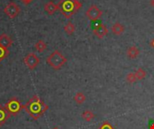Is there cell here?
<instances>
[{
  "label": "cell",
  "mask_w": 154,
  "mask_h": 129,
  "mask_svg": "<svg viewBox=\"0 0 154 129\" xmlns=\"http://www.w3.org/2000/svg\"><path fill=\"white\" fill-rule=\"evenodd\" d=\"M48 105L45 104L37 95H34L24 105L25 110L35 120L41 117L48 109Z\"/></svg>",
  "instance_id": "obj_1"
},
{
  "label": "cell",
  "mask_w": 154,
  "mask_h": 129,
  "mask_svg": "<svg viewBox=\"0 0 154 129\" xmlns=\"http://www.w3.org/2000/svg\"><path fill=\"white\" fill-rule=\"evenodd\" d=\"M58 6L63 16L70 19L82 7V3L78 0H61Z\"/></svg>",
  "instance_id": "obj_2"
},
{
  "label": "cell",
  "mask_w": 154,
  "mask_h": 129,
  "mask_svg": "<svg viewBox=\"0 0 154 129\" xmlns=\"http://www.w3.org/2000/svg\"><path fill=\"white\" fill-rule=\"evenodd\" d=\"M46 61L54 70H60L67 63V58L59 50H55L47 57Z\"/></svg>",
  "instance_id": "obj_3"
},
{
  "label": "cell",
  "mask_w": 154,
  "mask_h": 129,
  "mask_svg": "<svg viewBox=\"0 0 154 129\" xmlns=\"http://www.w3.org/2000/svg\"><path fill=\"white\" fill-rule=\"evenodd\" d=\"M5 108L11 116H16L22 110V108H24V106L18 100V99L12 98L6 103Z\"/></svg>",
  "instance_id": "obj_4"
},
{
  "label": "cell",
  "mask_w": 154,
  "mask_h": 129,
  "mask_svg": "<svg viewBox=\"0 0 154 129\" xmlns=\"http://www.w3.org/2000/svg\"><path fill=\"white\" fill-rule=\"evenodd\" d=\"M20 12H21V8L16 2L8 3L4 8V13L11 19L17 17Z\"/></svg>",
  "instance_id": "obj_5"
},
{
  "label": "cell",
  "mask_w": 154,
  "mask_h": 129,
  "mask_svg": "<svg viewBox=\"0 0 154 129\" xmlns=\"http://www.w3.org/2000/svg\"><path fill=\"white\" fill-rule=\"evenodd\" d=\"M102 15H103L102 10H101L98 7H96V5L90 6V7L87 8V12H86L87 17L88 20H90L91 22H95V21L98 20V19L102 16Z\"/></svg>",
  "instance_id": "obj_6"
},
{
  "label": "cell",
  "mask_w": 154,
  "mask_h": 129,
  "mask_svg": "<svg viewBox=\"0 0 154 129\" xmlns=\"http://www.w3.org/2000/svg\"><path fill=\"white\" fill-rule=\"evenodd\" d=\"M24 62H25V65L27 66V68H29L30 70H34L39 65L40 59H39V57H38V56L36 54L29 53L24 58Z\"/></svg>",
  "instance_id": "obj_7"
},
{
  "label": "cell",
  "mask_w": 154,
  "mask_h": 129,
  "mask_svg": "<svg viewBox=\"0 0 154 129\" xmlns=\"http://www.w3.org/2000/svg\"><path fill=\"white\" fill-rule=\"evenodd\" d=\"M93 33L95 36H96L98 39H102L108 33V29L105 24H99L93 30Z\"/></svg>",
  "instance_id": "obj_8"
},
{
  "label": "cell",
  "mask_w": 154,
  "mask_h": 129,
  "mask_svg": "<svg viewBox=\"0 0 154 129\" xmlns=\"http://www.w3.org/2000/svg\"><path fill=\"white\" fill-rule=\"evenodd\" d=\"M12 44H13V40L9 35L6 33L0 35V47H2L4 49H8L10 46H12Z\"/></svg>",
  "instance_id": "obj_9"
},
{
  "label": "cell",
  "mask_w": 154,
  "mask_h": 129,
  "mask_svg": "<svg viewBox=\"0 0 154 129\" xmlns=\"http://www.w3.org/2000/svg\"><path fill=\"white\" fill-rule=\"evenodd\" d=\"M44 10L47 14H49L50 15H53L55 12H57L59 10V6L58 4H55L53 1H49L44 5Z\"/></svg>",
  "instance_id": "obj_10"
},
{
  "label": "cell",
  "mask_w": 154,
  "mask_h": 129,
  "mask_svg": "<svg viewBox=\"0 0 154 129\" xmlns=\"http://www.w3.org/2000/svg\"><path fill=\"white\" fill-rule=\"evenodd\" d=\"M10 116L11 115L6 109V108L3 107L2 105H0V126H2L7 122V120L10 117Z\"/></svg>",
  "instance_id": "obj_11"
},
{
  "label": "cell",
  "mask_w": 154,
  "mask_h": 129,
  "mask_svg": "<svg viewBox=\"0 0 154 129\" xmlns=\"http://www.w3.org/2000/svg\"><path fill=\"white\" fill-rule=\"evenodd\" d=\"M140 54V50L137 47L135 46H131L130 48L127 49V51H126V55L129 58L131 59H134L136 58Z\"/></svg>",
  "instance_id": "obj_12"
},
{
  "label": "cell",
  "mask_w": 154,
  "mask_h": 129,
  "mask_svg": "<svg viewBox=\"0 0 154 129\" xmlns=\"http://www.w3.org/2000/svg\"><path fill=\"white\" fill-rule=\"evenodd\" d=\"M111 30H112V32L114 34V35H121V34H123V32H124V30H125V28H124V26L122 24H120V23H115L113 26H112V28H111Z\"/></svg>",
  "instance_id": "obj_13"
},
{
  "label": "cell",
  "mask_w": 154,
  "mask_h": 129,
  "mask_svg": "<svg viewBox=\"0 0 154 129\" xmlns=\"http://www.w3.org/2000/svg\"><path fill=\"white\" fill-rule=\"evenodd\" d=\"M75 30H76V27H75V25H74L71 22H69V23L64 26V31H65V32H66L68 35H72V34L75 32Z\"/></svg>",
  "instance_id": "obj_14"
},
{
  "label": "cell",
  "mask_w": 154,
  "mask_h": 129,
  "mask_svg": "<svg viewBox=\"0 0 154 129\" xmlns=\"http://www.w3.org/2000/svg\"><path fill=\"white\" fill-rule=\"evenodd\" d=\"M74 100L77 104H83L86 101V96L83 92H77L74 96Z\"/></svg>",
  "instance_id": "obj_15"
},
{
  "label": "cell",
  "mask_w": 154,
  "mask_h": 129,
  "mask_svg": "<svg viewBox=\"0 0 154 129\" xmlns=\"http://www.w3.org/2000/svg\"><path fill=\"white\" fill-rule=\"evenodd\" d=\"M81 116H82V118H83L84 120L89 122V121H91L92 119L95 118L96 115H95L92 111H90V110H86V111H84V112L82 113Z\"/></svg>",
  "instance_id": "obj_16"
},
{
  "label": "cell",
  "mask_w": 154,
  "mask_h": 129,
  "mask_svg": "<svg viewBox=\"0 0 154 129\" xmlns=\"http://www.w3.org/2000/svg\"><path fill=\"white\" fill-rule=\"evenodd\" d=\"M35 49L38 52H43L46 49H47V44L45 43V41H43V40H40L36 42L35 44Z\"/></svg>",
  "instance_id": "obj_17"
},
{
  "label": "cell",
  "mask_w": 154,
  "mask_h": 129,
  "mask_svg": "<svg viewBox=\"0 0 154 129\" xmlns=\"http://www.w3.org/2000/svg\"><path fill=\"white\" fill-rule=\"evenodd\" d=\"M135 75H136V78H137V81H140V80H142L145 78L146 76V71L143 69V68H138L135 72H134Z\"/></svg>",
  "instance_id": "obj_18"
},
{
  "label": "cell",
  "mask_w": 154,
  "mask_h": 129,
  "mask_svg": "<svg viewBox=\"0 0 154 129\" xmlns=\"http://www.w3.org/2000/svg\"><path fill=\"white\" fill-rule=\"evenodd\" d=\"M125 80H126V82H127V83H134L135 82H137L136 75H135V74H134V73H132V72L129 73V74L126 75Z\"/></svg>",
  "instance_id": "obj_19"
},
{
  "label": "cell",
  "mask_w": 154,
  "mask_h": 129,
  "mask_svg": "<svg viewBox=\"0 0 154 129\" xmlns=\"http://www.w3.org/2000/svg\"><path fill=\"white\" fill-rule=\"evenodd\" d=\"M8 55H9V51L7 49H4L2 47H0V63H1Z\"/></svg>",
  "instance_id": "obj_20"
},
{
  "label": "cell",
  "mask_w": 154,
  "mask_h": 129,
  "mask_svg": "<svg viewBox=\"0 0 154 129\" xmlns=\"http://www.w3.org/2000/svg\"><path fill=\"white\" fill-rule=\"evenodd\" d=\"M98 129H114V127L108 122H105Z\"/></svg>",
  "instance_id": "obj_21"
},
{
  "label": "cell",
  "mask_w": 154,
  "mask_h": 129,
  "mask_svg": "<svg viewBox=\"0 0 154 129\" xmlns=\"http://www.w3.org/2000/svg\"><path fill=\"white\" fill-rule=\"evenodd\" d=\"M21 1L25 4V5H29V4H31L34 0H21Z\"/></svg>",
  "instance_id": "obj_22"
},
{
  "label": "cell",
  "mask_w": 154,
  "mask_h": 129,
  "mask_svg": "<svg viewBox=\"0 0 154 129\" xmlns=\"http://www.w3.org/2000/svg\"><path fill=\"white\" fill-rule=\"evenodd\" d=\"M150 129H154V122H152V123L150 125Z\"/></svg>",
  "instance_id": "obj_23"
},
{
  "label": "cell",
  "mask_w": 154,
  "mask_h": 129,
  "mask_svg": "<svg viewBox=\"0 0 154 129\" xmlns=\"http://www.w3.org/2000/svg\"><path fill=\"white\" fill-rule=\"evenodd\" d=\"M150 6L154 8V0H150Z\"/></svg>",
  "instance_id": "obj_24"
},
{
  "label": "cell",
  "mask_w": 154,
  "mask_h": 129,
  "mask_svg": "<svg viewBox=\"0 0 154 129\" xmlns=\"http://www.w3.org/2000/svg\"><path fill=\"white\" fill-rule=\"evenodd\" d=\"M150 44H151V47H152V48L154 49V39H153V40L151 41V43H150Z\"/></svg>",
  "instance_id": "obj_25"
},
{
  "label": "cell",
  "mask_w": 154,
  "mask_h": 129,
  "mask_svg": "<svg viewBox=\"0 0 154 129\" xmlns=\"http://www.w3.org/2000/svg\"><path fill=\"white\" fill-rule=\"evenodd\" d=\"M52 129H59L58 127H54V128H52Z\"/></svg>",
  "instance_id": "obj_26"
}]
</instances>
